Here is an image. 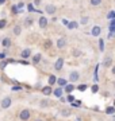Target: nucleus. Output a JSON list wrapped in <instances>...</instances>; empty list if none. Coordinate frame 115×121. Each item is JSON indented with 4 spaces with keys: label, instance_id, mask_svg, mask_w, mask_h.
<instances>
[{
    "label": "nucleus",
    "instance_id": "7c9ffc66",
    "mask_svg": "<svg viewBox=\"0 0 115 121\" xmlns=\"http://www.w3.org/2000/svg\"><path fill=\"white\" fill-rule=\"evenodd\" d=\"M12 12L15 13V15H16V13L19 12V8H18V7H16V5H14V7H12Z\"/></svg>",
    "mask_w": 115,
    "mask_h": 121
},
{
    "label": "nucleus",
    "instance_id": "c9c22d12",
    "mask_svg": "<svg viewBox=\"0 0 115 121\" xmlns=\"http://www.w3.org/2000/svg\"><path fill=\"white\" fill-rule=\"evenodd\" d=\"M80 54H81V52H80L79 50H75V51H73V55H75V56H79Z\"/></svg>",
    "mask_w": 115,
    "mask_h": 121
},
{
    "label": "nucleus",
    "instance_id": "20e7f679",
    "mask_svg": "<svg viewBox=\"0 0 115 121\" xmlns=\"http://www.w3.org/2000/svg\"><path fill=\"white\" fill-rule=\"evenodd\" d=\"M62 66H64V58H61V56H60V58L56 60V63H54V69L58 71V70L62 69Z\"/></svg>",
    "mask_w": 115,
    "mask_h": 121
},
{
    "label": "nucleus",
    "instance_id": "dca6fc26",
    "mask_svg": "<svg viewBox=\"0 0 115 121\" xmlns=\"http://www.w3.org/2000/svg\"><path fill=\"white\" fill-rule=\"evenodd\" d=\"M57 83L60 85V87L61 86H67V79H64V78H60V79H57Z\"/></svg>",
    "mask_w": 115,
    "mask_h": 121
},
{
    "label": "nucleus",
    "instance_id": "c03bdc74",
    "mask_svg": "<svg viewBox=\"0 0 115 121\" xmlns=\"http://www.w3.org/2000/svg\"><path fill=\"white\" fill-rule=\"evenodd\" d=\"M35 121H42V120H39V118H37V120Z\"/></svg>",
    "mask_w": 115,
    "mask_h": 121
},
{
    "label": "nucleus",
    "instance_id": "aec40b11",
    "mask_svg": "<svg viewBox=\"0 0 115 121\" xmlns=\"http://www.w3.org/2000/svg\"><path fill=\"white\" fill-rule=\"evenodd\" d=\"M41 54H35V55H34V58H33V62H34V63H38V62H39L41 60Z\"/></svg>",
    "mask_w": 115,
    "mask_h": 121
},
{
    "label": "nucleus",
    "instance_id": "0eeeda50",
    "mask_svg": "<svg viewBox=\"0 0 115 121\" xmlns=\"http://www.w3.org/2000/svg\"><path fill=\"white\" fill-rule=\"evenodd\" d=\"M100 27L99 26H95V27H92V31H91V34H92V36H99L100 35Z\"/></svg>",
    "mask_w": 115,
    "mask_h": 121
},
{
    "label": "nucleus",
    "instance_id": "79ce46f5",
    "mask_svg": "<svg viewBox=\"0 0 115 121\" xmlns=\"http://www.w3.org/2000/svg\"><path fill=\"white\" fill-rule=\"evenodd\" d=\"M112 121H115V114H114V116H112Z\"/></svg>",
    "mask_w": 115,
    "mask_h": 121
},
{
    "label": "nucleus",
    "instance_id": "423d86ee",
    "mask_svg": "<svg viewBox=\"0 0 115 121\" xmlns=\"http://www.w3.org/2000/svg\"><path fill=\"white\" fill-rule=\"evenodd\" d=\"M67 46V40H65V38H60L57 40V47L58 48H64Z\"/></svg>",
    "mask_w": 115,
    "mask_h": 121
},
{
    "label": "nucleus",
    "instance_id": "cd10ccee",
    "mask_svg": "<svg viewBox=\"0 0 115 121\" xmlns=\"http://www.w3.org/2000/svg\"><path fill=\"white\" fill-rule=\"evenodd\" d=\"M75 97H73V95H72V94H69V95H68V98H67V101H68V102H75Z\"/></svg>",
    "mask_w": 115,
    "mask_h": 121
},
{
    "label": "nucleus",
    "instance_id": "37998d69",
    "mask_svg": "<svg viewBox=\"0 0 115 121\" xmlns=\"http://www.w3.org/2000/svg\"><path fill=\"white\" fill-rule=\"evenodd\" d=\"M76 121H81V120H80V118H76Z\"/></svg>",
    "mask_w": 115,
    "mask_h": 121
},
{
    "label": "nucleus",
    "instance_id": "ddd939ff",
    "mask_svg": "<svg viewBox=\"0 0 115 121\" xmlns=\"http://www.w3.org/2000/svg\"><path fill=\"white\" fill-rule=\"evenodd\" d=\"M62 91H64V89L58 87V89H56V90H54L53 93H54V95H56L57 98H61V97H62Z\"/></svg>",
    "mask_w": 115,
    "mask_h": 121
},
{
    "label": "nucleus",
    "instance_id": "5701e85b",
    "mask_svg": "<svg viewBox=\"0 0 115 121\" xmlns=\"http://www.w3.org/2000/svg\"><path fill=\"white\" fill-rule=\"evenodd\" d=\"M61 114L62 116H71V110H69V109H62V112H61Z\"/></svg>",
    "mask_w": 115,
    "mask_h": 121
},
{
    "label": "nucleus",
    "instance_id": "1a4fd4ad",
    "mask_svg": "<svg viewBox=\"0 0 115 121\" xmlns=\"http://www.w3.org/2000/svg\"><path fill=\"white\" fill-rule=\"evenodd\" d=\"M38 24H39V27H41V28H45V27L48 26V19H46L45 16H42V17L39 19V22H38Z\"/></svg>",
    "mask_w": 115,
    "mask_h": 121
},
{
    "label": "nucleus",
    "instance_id": "2f4dec72",
    "mask_svg": "<svg viewBox=\"0 0 115 121\" xmlns=\"http://www.w3.org/2000/svg\"><path fill=\"white\" fill-rule=\"evenodd\" d=\"M50 46H52V42H50V40H46V42H45V47L49 48Z\"/></svg>",
    "mask_w": 115,
    "mask_h": 121
},
{
    "label": "nucleus",
    "instance_id": "39448f33",
    "mask_svg": "<svg viewBox=\"0 0 115 121\" xmlns=\"http://www.w3.org/2000/svg\"><path fill=\"white\" fill-rule=\"evenodd\" d=\"M69 78H71V82H76V81H79V78H80L79 71H72V73L69 74Z\"/></svg>",
    "mask_w": 115,
    "mask_h": 121
},
{
    "label": "nucleus",
    "instance_id": "6e6552de",
    "mask_svg": "<svg viewBox=\"0 0 115 121\" xmlns=\"http://www.w3.org/2000/svg\"><path fill=\"white\" fill-rule=\"evenodd\" d=\"M53 93V90H52V86H45L42 87V94L43 95H50Z\"/></svg>",
    "mask_w": 115,
    "mask_h": 121
},
{
    "label": "nucleus",
    "instance_id": "f704fd0d",
    "mask_svg": "<svg viewBox=\"0 0 115 121\" xmlns=\"http://www.w3.org/2000/svg\"><path fill=\"white\" fill-rule=\"evenodd\" d=\"M87 22H88V17H83L81 19V24H87Z\"/></svg>",
    "mask_w": 115,
    "mask_h": 121
},
{
    "label": "nucleus",
    "instance_id": "bb28decb",
    "mask_svg": "<svg viewBox=\"0 0 115 121\" xmlns=\"http://www.w3.org/2000/svg\"><path fill=\"white\" fill-rule=\"evenodd\" d=\"M48 105H49V101H48V99H42V101H41V106H42V108L48 106Z\"/></svg>",
    "mask_w": 115,
    "mask_h": 121
},
{
    "label": "nucleus",
    "instance_id": "c85d7f7f",
    "mask_svg": "<svg viewBox=\"0 0 115 121\" xmlns=\"http://www.w3.org/2000/svg\"><path fill=\"white\" fill-rule=\"evenodd\" d=\"M85 89H87V85H80V86H77V90H80V91H84Z\"/></svg>",
    "mask_w": 115,
    "mask_h": 121
},
{
    "label": "nucleus",
    "instance_id": "4c0bfd02",
    "mask_svg": "<svg viewBox=\"0 0 115 121\" xmlns=\"http://www.w3.org/2000/svg\"><path fill=\"white\" fill-rule=\"evenodd\" d=\"M110 27H115V19H114V20H111V24H110Z\"/></svg>",
    "mask_w": 115,
    "mask_h": 121
},
{
    "label": "nucleus",
    "instance_id": "9d476101",
    "mask_svg": "<svg viewBox=\"0 0 115 121\" xmlns=\"http://www.w3.org/2000/svg\"><path fill=\"white\" fill-rule=\"evenodd\" d=\"M111 63H112V59L110 56H106V59L103 60V67H111Z\"/></svg>",
    "mask_w": 115,
    "mask_h": 121
},
{
    "label": "nucleus",
    "instance_id": "2eb2a0df",
    "mask_svg": "<svg viewBox=\"0 0 115 121\" xmlns=\"http://www.w3.org/2000/svg\"><path fill=\"white\" fill-rule=\"evenodd\" d=\"M64 90L67 91V93H69V94H71L72 91L75 90V86H73L72 83H69V85H67V86H65V89H64Z\"/></svg>",
    "mask_w": 115,
    "mask_h": 121
},
{
    "label": "nucleus",
    "instance_id": "6ab92c4d",
    "mask_svg": "<svg viewBox=\"0 0 115 121\" xmlns=\"http://www.w3.org/2000/svg\"><path fill=\"white\" fill-rule=\"evenodd\" d=\"M77 26H79L77 22H71L69 24H68V28H69V30H72V28H77Z\"/></svg>",
    "mask_w": 115,
    "mask_h": 121
},
{
    "label": "nucleus",
    "instance_id": "e433bc0d",
    "mask_svg": "<svg viewBox=\"0 0 115 121\" xmlns=\"http://www.w3.org/2000/svg\"><path fill=\"white\" fill-rule=\"evenodd\" d=\"M5 58V54L4 52H0V59H4Z\"/></svg>",
    "mask_w": 115,
    "mask_h": 121
},
{
    "label": "nucleus",
    "instance_id": "473e14b6",
    "mask_svg": "<svg viewBox=\"0 0 115 121\" xmlns=\"http://www.w3.org/2000/svg\"><path fill=\"white\" fill-rule=\"evenodd\" d=\"M5 66H7V62L1 60V63H0V67H1V69H5Z\"/></svg>",
    "mask_w": 115,
    "mask_h": 121
},
{
    "label": "nucleus",
    "instance_id": "4468645a",
    "mask_svg": "<svg viewBox=\"0 0 115 121\" xmlns=\"http://www.w3.org/2000/svg\"><path fill=\"white\" fill-rule=\"evenodd\" d=\"M56 82H57V77H56V75H50V77H49V86L54 85Z\"/></svg>",
    "mask_w": 115,
    "mask_h": 121
},
{
    "label": "nucleus",
    "instance_id": "f257e3e1",
    "mask_svg": "<svg viewBox=\"0 0 115 121\" xmlns=\"http://www.w3.org/2000/svg\"><path fill=\"white\" fill-rule=\"evenodd\" d=\"M19 118L22 121H29V118H30V110L29 109H23L22 112H20V114H19Z\"/></svg>",
    "mask_w": 115,
    "mask_h": 121
},
{
    "label": "nucleus",
    "instance_id": "a18cd8bd",
    "mask_svg": "<svg viewBox=\"0 0 115 121\" xmlns=\"http://www.w3.org/2000/svg\"><path fill=\"white\" fill-rule=\"evenodd\" d=\"M114 106H115V102H114Z\"/></svg>",
    "mask_w": 115,
    "mask_h": 121
},
{
    "label": "nucleus",
    "instance_id": "a211bd4d",
    "mask_svg": "<svg viewBox=\"0 0 115 121\" xmlns=\"http://www.w3.org/2000/svg\"><path fill=\"white\" fill-rule=\"evenodd\" d=\"M12 31H14V34H15V35H20V32H22V28H20V26H15Z\"/></svg>",
    "mask_w": 115,
    "mask_h": 121
},
{
    "label": "nucleus",
    "instance_id": "a878e982",
    "mask_svg": "<svg viewBox=\"0 0 115 121\" xmlns=\"http://www.w3.org/2000/svg\"><path fill=\"white\" fill-rule=\"evenodd\" d=\"M5 26H7V20L5 19H1L0 20V28H4Z\"/></svg>",
    "mask_w": 115,
    "mask_h": 121
},
{
    "label": "nucleus",
    "instance_id": "58836bf2",
    "mask_svg": "<svg viewBox=\"0 0 115 121\" xmlns=\"http://www.w3.org/2000/svg\"><path fill=\"white\" fill-rule=\"evenodd\" d=\"M39 3H41V0H34V4H37V5H38Z\"/></svg>",
    "mask_w": 115,
    "mask_h": 121
},
{
    "label": "nucleus",
    "instance_id": "f3484780",
    "mask_svg": "<svg viewBox=\"0 0 115 121\" xmlns=\"http://www.w3.org/2000/svg\"><path fill=\"white\" fill-rule=\"evenodd\" d=\"M106 113H107V114H112V116H114V113H115V106H108V108L106 109Z\"/></svg>",
    "mask_w": 115,
    "mask_h": 121
},
{
    "label": "nucleus",
    "instance_id": "412c9836",
    "mask_svg": "<svg viewBox=\"0 0 115 121\" xmlns=\"http://www.w3.org/2000/svg\"><path fill=\"white\" fill-rule=\"evenodd\" d=\"M11 90L12 91H20L22 90V86H20V85H14V86L11 87Z\"/></svg>",
    "mask_w": 115,
    "mask_h": 121
},
{
    "label": "nucleus",
    "instance_id": "c756f323",
    "mask_svg": "<svg viewBox=\"0 0 115 121\" xmlns=\"http://www.w3.org/2000/svg\"><path fill=\"white\" fill-rule=\"evenodd\" d=\"M91 90H92V93H97V90H99V86H97V85H93V86L91 87Z\"/></svg>",
    "mask_w": 115,
    "mask_h": 121
},
{
    "label": "nucleus",
    "instance_id": "f8f14e48",
    "mask_svg": "<svg viewBox=\"0 0 115 121\" xmlns=\"http://www.w3.org/2000/svg\"><path fill=\"white\" fill-rule=\"evenodd\" d=\"M30 55H31V51L29 50V48H26V50H23V51H22V54H20V56H22L23 59H27V58H29Z\"/></svg>",
    "mask_w": 115,
    "mask_h": 121
},
{
    "label": "nucleus",
    "instance_id": "7ed1b4c3",
    "mask_svg": "<svg viewBox=\"0 0 115 121\" xmlns=\"http://www.w3.org/2000/svg\"><path fill=\"white\" fill-rule=\"evenodd\" d=\"M45 11H46V13H49V15H53V13H56L57 8H56V5H53V4H48L46 8H45Z\"/></svg>",
    "mask_w": 115,
    "mask_h": 121
},
{
    "label": "nucleus",
    "instance_id": "49530a36",
    "mask_svg": "<svg viewBox=\"0 0 115 121\" xmlns=\"http://www.w3.org/2000/svg\"><path fill=\"white\" fill-rule=\"evenodd\" d=\"M114 85H115V82H114Z\"/></svg>",
    "mask_w": 115,
    "mask_h": 121
},
{
    "label": "nucleus",
    "instance_id": "b1692460",
    "mask_svg": "<svg viewBox=\"0 0 115 121\" xmlns=\"http://www.w3.org/2000/svg\"><path fill=\"white\" fill-rule=\"evenodd\" d=\"M107 17H108V19H111V20H114V19H115V11H110V12H108V15H107Z\"/></svg>",
    "mask_w": 115,
    "mask_h": 121
},
{
    "label": "nucleus",
    "instance_id": "9b49d317",
    "mask_svg": "<svg viewBox=\"0 0 115 121\" xmlns=\"http://www.w3.org/2000/svg\"><path fill=\"white\" fill-rule=\"evenodd\" d=\"M1 46L5 48H8L10 46H11V40H10V38H4L3 40H1Z\"/></svg>",
    "mask_w": 115,
    "mask_h": 121
},
{
    "label": "nucleus",
    "instance_id": "a19ab883",
    "mask_svg": "<svg viewBox=\"0 0 115 121\" xmlns=\"http://www.w3.org/2000/svg\"><path fill=\"white\" fill-rule=\"evenodd\" d=\"M112 74H115V66L112 67Z\"/></svg>",
    "mask_w": 115,
    "mask_h": 121
},
{
    "label": "nucleus",
    "instance_id": "ea45409f",
    "mask_svg": "<svg viewBox=\"0 0 115 121\" xmlns=\"http://www.w3.org/2000/svg\"><path fill=\"white\" fill-rule=\"evenodd\" d=\"M4 3H5V0H0V5H1V4H4Z\"/></svg>",
    "mask_w": 115,
    "mask_h": 121
},
{
    "label": "nucleus",
    "instance_id": "f03ea898",
    "mask_svg": "<svg viewBox=\"0 0 115 121\" xmlns=\"http://www.w3.org/2000/svg\"><path fill=\"white\" fill-rule=\"evenodd\" d=\"M11 106V98L10 97H5V98L1 99V108L3 109H7Z\"/></svg>",
    "mask_w": 115,
    "mask_h": 121
},
{
    "label": "nucleus",
    "instance_id": "72a5a7b5",
    "mask_svg": "<svg viewBox=\"0 0 115 121\" xmlns=\"http://www.w3.org/2000/svg\"><path fill=\"white\" fill-rule=\"evenodd\" d=\"M24 23H26V24H27V26H30V24H31V23H33V20H31V19H30V17H29V19H26V20H24Z\"/></svg>",
    "mask_w": 115,
    "mask_h": 121
},
{
    "label": "nucleus",
    "instance_id": "393cba45",
    "mask_svg": "<svg viewBox=\"0 0 115 121\" xmlns=\"http://www.w3.org/2000/svg\"><path fill=\"white\" fill-rule=\"evenodd\" d=\"M100 3H102V0H91V5H95V7L99 5Z\"/></svg>",
    "mask_w": 115,
    "mask_h": 121
},
{
    "label": "nucleus",
    "instance_id": "4be33fe9",
    "mask_svg": "<svg viewBox=\"0 0 115 121\" xmlns=\"http://www.w3.org/2000/svg\"><path fill=\"white\" fill-rule=\"evenodd\" d=\"M99 50H100V51L104 50V40H103V39H99Z\"/></svg>",
    "mask_w": 115,
    "mask_h": 121
}]
</instances>
